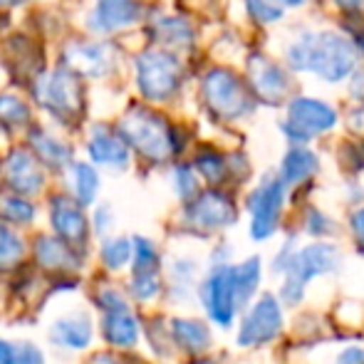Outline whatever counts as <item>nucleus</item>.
I'll return each instance as SVG.
<instances>
[{
  "instance_id": "f257e3e1",
  "label": "nucleus",
  "mask_w": 364,
  "mask_h": 364,
  "mask_svg": "<svg viewBox=\"0 0 364 364\" xmlns=\"http://www.w3.org/2000/svg\"><path fill=\"white\" fill-rule=\"evenodd\" d=\"M288 60L297 73H315L327 82H340L355 70L357 53L342 35L317 33L297 40L288 50Z\"/></svg>"
},
{
  "instance_id": "f03ea898",
  "label": "nucleus",
  "mask_w": 364,
  "mask_h": 364,
  "mask_svg": "<svg viewBox=\"0 0 364 364\" xmlns=\"http://www.w3.org/2000/svg\"><path fill=\"white\" fill-rule=\"evenodd\" d=\"M340 268V250L332 243H312L307 248H300L290 255L285 265V283H283V302L297 305L305 297V288L312 278L325 273H335Z\"/></svg>"
},
{
  "instance_id": "7ed1b4c3",
  "label": "nucleus",
  "mask_w": 364,
  "mask_h": 364,
  "mask_svg": "<svg viewBox=\"0 0 364 364\" xmlns=\"http://www.w3.org/2000/svg\"><path fill=\"white\" fill-rule=\"evenodd\" d=\"M119 134L136 146L146 159L154 161H164L171 156L173 151V136L168 124L159 114L146 109H132L119 122Z\"/></svg>"
},
{
  "instance_id": "20e7f679",
  "label": "nucleus",
  "mask_w": 364,
  "mask_h": 364,
  "mask_svg": "<svg viewBox=\"0 0 364 364\" xmlns=\"http://www.w3.org/2000/svg\"><path fill=\"white\" fill-rule=\"evenodd\" d=\"M206 105L223 119H235L253 109V97L245 85L228 70H211L203 80Z\"/></svg>"
},
{
  "instance_id": "39448f33",
  "label": "nucleus",
  "mask_w": 364,
  "mask_h": 364,
  "mask_svg": "<svg viewBox=\"0 0 364 364\" xmlns=\"http://www.w3.org/2000/svg\"><path fill=\"white\" fill-rule=\"evenodd\" d=\"M136 80H139V90L146 100L161 102L171 97L181 80V65L173 55L168 53H144L136 60Z\"/></svg>"
},
{
  "instance_id": "423d86ee",
  "label": "nucleus",
  "mask_w": 364,
  "mask_h": 364,
  "mask_svg": "<svg viewBox=\"0 0 364 364\" xmlns=\"http://www.w3.org/2000/svg\"><path fill=\"white\" fill-rule=\"evenodd\" d=\"M285 186L280 178H265L248 198L250 211V235L253 240H268L278 228L280 213H283Z\"/></svg>"
},
{
  "instance_id": "0eeeda50",
  "label": "nucleus",
  "mask_w": 364,
  "mask_h": 364,
  "mask_svg": "<svg viewBox=\"0 0 364 364\" xmlns=\"http://www.w3.org/2000/svg\"><path fill=\"white\" fill-rule=\"evenodd\" d=\"M201 300L206 307L208 317L216 325L228 327L238 310V297H235V283H233V265L230 263H216V268L208 273V278L201 285Z\"/></svg>"
},
{
  "instance_id": "6e6552de",
  "label": "nucleus",
  "mask_w": 364,
  "mask_h": 364,
  "mask_svg": "<svg viewBox=\"0 0 364 364\" xmlns=\"http://www.w3.org/2000/svg\"><path fill=\"white\" fill-rule=\"evenodd\" d=\"M337 124V114L330 105L310 97H297L288 107V122H285V134L292 141H307L320 132H327Z\"/></svg>"
},
{
  "instance_id": "1a4fd4ad",
  "label": "nucleus",
  "mask_w": 364,
  "mask_h": 364,
  "mask_svg": "<svg viewBox=\"0 0 364 364\" xmlns=\"http://www.w3.org/2000/svg\"><path fill=\"white\" fill-rule=\"evenodd\" d=\"M283 330V310L273 295H263L243 317L238 332L240 347H260L273 342Z\"/></svg>"
},
{
  "instance_id": "9d476101",
  "label": "nucleus",
  "mask_w": 364,
  "mask_h": 364,
  "mask_svg": "<svg viewBox=\"0 0 364 364\" xmlns=\"http://www.w3.org/2000/svg\"><path fill=\"white\" fill-rule=\"evenodd\" d=\"M38 97L58 117H77L82 109V82L73 70H55L40 80Z\"/></svg>"
},
{
  "instance_id": "9b49d317",
  "label": "nucleus",
  "mask_w": 364,
  "mask_h": 364,
  "mask_svg": "<svg viewBox=\"0 0 364 364\" xmlns=\"http://www.w3.org/2000/svg\"><path fill=\"white\" fill-rule=\"evenodd\" d=\"M188 220L201 230H220L225 225H233L235 208L228 196L208 191L188 206Z\"/></svg>"
},
{
  "instance_id": "f8f14e48",
  "label": "nucleus",
  "mask_w": 364,
  "mask_h": 364,
  "mask_svg": "<svg viewBox=\"0 0 364 364\" xmlns=\"http://www.w3.org/2000/svg\"><path fill=\"white\" fill-rule=\"evenodd\" d=\"M248 73H250V85L253 92L260 100L270 102V105H278L290 90V80L283 70L275 63H270L263 55H255L248 63Z\"/></svg>"
},
{
  "instance_id": "ddd939ff",
  "label": "nucleus",
  "mask_w": 364,
  "mask_h": 364,
  "mask_svg": "<svg viewBox=\"0 0 364 364\" xmlns=\"http://www.w3.org/2000/svg\"><path fill=\"white\" fill-rule=\"evenodd\" d=\"M53 228L58 230L60 240L68 248L85 245L87 240V218L82 213V206L73 198L58 196L53 201Z\"/></svg>"
},
{
  "instance_id": "4468645a",
  "label": "nucleus",
  "mask_w": 364,
  "mask_h": 364,
  "mask_svg": "<svg viewBox=\"0 0 364 364\" xmlns=\"http://www.w3.org/2000/svg\"><path fill=\"white\" fill-rule=\"evenodd\" d=\"M68 65L80 75L87 77H102L112 70L114 65V55H112L109 45H100V43H77L70 45L68 53H65Z\"/></svg>"
},
{
  "instance_id": "2eb2a0df",
  "label": "nucleus",
  "mask_w": 364,
  "mask_h": 364,
  "mask_svg": "<svg viewBox=\"0 0 364 364\" xmlns=\"http://www.w3.org/2000/svg\"><path fill=\"white\" fill-rule=\"evenodd\" d=\"M5 178L18 193H38L45 183L43 168L38 166L33 154L15 149L8 159H5Z\"/></svg>"
},
{
  "instance_id": "dca6fc26",
  "label": "nucleus",
  "mask_w": 364,
  "mask_h": 364,
  "mask_svg": "<svg viewBox=\"0 0 364 364\" xmlns=\"http://www.w3.org/2000/svg\"><path fill=\"white\" fill-rule=\"evenodd\" d=\"M139 20V5L134 0H100L92 15V28L109 33Z\"/></svg>"
},
{
  "instance_id": "f3484780",
  "label": "nucleus",
  "mask_w": 364,
  "mask_h": 364,
  "mask_svg": "<svg viewBox=\"0 0 364 364\" xmlns=\"http://www.w3.org/2000/svg\"><path fill=\"white\" fill-rule=\"evenodd\" d=\"M55 345L68 347V350H85L92 342V322L85 312H73L60 320H55L53 330H50Z\"/></svg>"
},
{
  "instance_id": "a211bd4d",
  "label": "nucleus",
  "mask_w": 364,
  "mask_h": 364,
  "mask_svg": "<svg viewBox=\"0 0 364 364\" xmlns=\"http://www.w3.org/2000/svg\"><path fill=\"white\" fill-rule=\"evenodd\" d=\"M102 335L114 347H134L139 342V322L134 320L129 310L124 312H107L102 320Z\"/></svg>"
},
{
  "instance_id": "6ab92c4d",
  "label": "nucleus",
  "mask_w": 364,
  "mask_h": 364,
  "mask_svg": "<svg viewBox=\"0 0 364 364\" xmlns=\"http://www.w3.org/2000/svg\"><path fill=\"white\" fill-rule=\"evenodd\" d=\"M171 335L178 342V347H183L191 355L206 352L211 347V332L201 320H173Z\"/></svg>"
},
{
  "instance_id": "aec40b11",
  "label": "nucleus",
  "mask_w": 364,
  "mask_h": 364,
  "mask_svg": "<svg viewBox=\"0 0 364 364\" xmlns=\"http://www.w3.org/2000/svg\"><path fill=\"white\" fill-rule=\"evenodd\" d=\"M90 154L97 164H105V166H127L129 161L124 141L119 136L105 134V132H97L90 139Z\"/></svg>"
},
{
  "instance_id": "412c9836",
  "label": "nucleus",
  "mask_w": 364,
  "mask_h": 364,
  "mask_svg": "<svg viewBox=\"0 0 364 364\" xmlns=\"http://www.w3.org/2000/svg\"><path fill=\"white\" fill-rule=\"evenodd\" d=\"M317 171V156L310 149H290L283 159V186H297Z\"/></svg>"
},
{
  "instance_id": "4be33fe9",
  "label": "nucleus",
  "mask_w": 364,
  "mask_h": 364,
  "mask_svg": "<svg viewBox=\"0 0 364 364\" xmlns=\"http://www.w3.org/2000/svg\"><path fill=\"white\" fill-rule=\"evenodd\" d=\"M35 253H38L40 265L50 270H73L77 268V258L73 250L63 243L60 238H40L35 245Z\"/></svg>"
},
{
  "instance_id": "5701e85b",
  "label": "nucleus",
  "mask_w": 364,
  "mask_h": 364,
  "mask_svg": "<svg viewBox=\"0 0 364 364\" xmlns=\"http://www.w3.org/2000/svg\"><path fill=\"white\" fill-rule=\"evenodd\" d=\"M233 283H235V297H238V307L245 305L250 297L255 295L260 285V258H248L240 265H233Z\"/></svg>"
},
{
  "instance_id": "b1692460",
  "label": "nucleus",
  "mask_w": 364,
  "mask_h": 364,
  "mask_svg": "<svg viewBox=\"0 0 364 364\" xmlns=\"http://www.w3.org/2000/svg\"><path fill=\"white\" fill-rule=\"evenodd\" d=\"M132 255H134V275L159 273V250L149 238H134L132 243Z\"/></svg>"
},
{
  "instance_id": "393cba45",
  "label": "nucleus",
  "mask_w": 364,
  "mask_h": 364,
  "mask_svg": "<svg viewBox=\"0 0 364 364\" xmlns=\"http://www.w3.org/2000/svg\"><path fill=\"white\" fill-rule=\"evenodd\" d=\"M97 188H100V176L90 164H77L75 166V193H77V203L87 206V203L95 201Z\"/></svg>"
},
{
  "instance_id": "a878e982",
  "label": "nucleus",
  "mask_w": 364,
  "mask_h": 364,
  "mask_svg": "<svg viewBox=\"0 0 364 364\" xmlns=\"http://www.w3.org/2000/svg\"><path fill=\"white\" fill-rule=\"evenodd\" d=\"M25 255V243L8 228L0 223V270H10L20 263Z\"/></svg>"
},
{
  "instance_id": "bb28decb",
  "label": "nucleus",
  "mask_w": 364,
  "mask_h": 364,
  "mask_svg": "<svg viewBox=\"0 0 364 364\" xmlns=\"http://www.w3.org/2000/svg\"><path fill=\"white\" fill-rule=\"evenodd\" d=\"M100 258L109 270L124 268V265L132 260V240L129 238L105 240V245H102V250H100Z\"/></svg>"
},
{
  "instance_id": "cd10ccee",
  "label": "nucleus",
  "mask_w": 364,
  "mask_h": 364,
  "mask_svg": "<svg viewBox=\"0 0 364 364\" xmlns=\"http://www.w3.org/2000/svg\"><path fill=\"white\" fill-rule=\"evenodd\" d=\"M33 144L38 149L40 159L48 161L50 166H65L70 161V149L63 144V141L53 139L48 134H35L33 136Z\"/></svg>"
},
{
  "instance_id": "c85d7f7f",
  "label": "nucleus",
  "mask_w": 364,
  "mask_h": 364,
  "mask_svg": "<svg viewBox=\"0 0 364 364\" xmlns=\"http://www.w3.org/2000/svg\"><path fill=\"white\" fill-rule=\"evenodd\" d=\"M159 38L164 43H171V45H188L191 43V28H188L183 20L178 18H166L159 23Z\"/></svg>"
},
{
  "instance_id": "c756f323",
  "label": "nucleus",
  "mask_w": 364,
  "mask_h": 364,
  "mask_svg": "<svg viewBox=\"0 0 364 364\" xmlns=\"http://www.w3.org/2000/svg\"><path fill=\"white\" fill-rule=\"evenodd\" d=\"M132 292H134L136 300L149 302L161 292V280H159V273H149V275H134L132 280Z\"/></svg>"
},
{
  "instance_id": "7c9ffc66",
  "label": "nucleus",
  "mask_w": 364,
  "mask_h": 364,
  "mask_svg": "<svg viewBox=\"0 0 364 364\" xmlns=\"http://www.w3.org/2000/svg\"><path fill=\"white\" fill-rule=\"evenodd\" d=\"M0 211H3V216L8 220H13V223H23V225L35 218V208L30 206L28 201H23V198H5L3 206H0Z\"/></svg>"
},
{
  "instance_id": "2f4dec72",
  "label": "nucleus",
  "mask_w": 364,
  "mask_h": 364,
  "mask_svg": "<svg viewBox=\"0 0 364 364\" xmlns=\"http://www.w3.org/2000/svg\"><path fill=\"white\" fill-rule=\"evenodd\" d=\"M0 119L5 124H23V122H28V107L15 97L3 95L0 97Z\"/></svg>"
},
{
  "instance_id": "473e14b6",
  "label": "nucleus",
  "mask_w": 364,
  "mask_h": 364,
  "mask_svg": "<svg viewBox=\"0 0 364 364\" xmlns=\"http://www.w3.org/2000/svg\"><path fill=\"white\" fill-rule=\"evenodd\" d=\"M248 10L260 23H275L283 18V5L278 0H248Z\"/></svg>"
},
{
  "instance_id": "72a5a7b5",
  "label": "nucleus",
  "mask_w": 364,
  "mask_h": 364,
  "mask_svg": "<svg viewBox=\"0 0 364 364\" xmlns=\"http://www.w3.org/2000/svg\"><path fill=\"white\" fill-rule=\"evenodd\" d=\"M196 166H198V171H201L203 176H206L208 181H213V183H218L220 178L225 176V161L213 151L201 154V156L196 159Z\"/></svg>"
},
{
  "instance_id": "f704fd0d",
  "label": "nucleus",
  "mask_w": 364,
  "mask_h": 364,
  "mask_svg": "<svg viewBox=\"0 0 364 364\" xmlns=\"http://www.w3.org/2000/svg\"><path fill=\"white\" fill-rule=\"evenodd\" d=\"M193 275H196V265H193V260L183 258V260H176V263L171 265V280H173L176 288L188 290L193 283Z\"/></svg>"
},
{
  "instance_id": "c9c22d12",
  "label": "nucleus",
  "mask_w": 364,
  "mask_h": 364,
  "mask_svg": "<svg viewBox=\"0 0 364 364\" xmlns=\"http://www.w3.org/2000/svg\"><path fill=\"white\" fill-rule=\"evenodd\" d=\"M173 181H176V191L181 198H193L198 191V183H196V176L188 166H178L176 173H173Z\"/></svg>"
},
{
  "instance_id": "e433bc0d",
  "label": "nucleus",
  "mask_w": 364,
  "mask_h": 364,
  "mask_svg": "<svg viewBox=\"0 0 364 364\" xmlns=\"http://www.w3.org/2000/svg\"><path fill=\"white\" fill-rule=\"evenodd\" d=\"M97 305L105 310V315L107 312H124V310H129V305H127V300H124V295H122L119 290H114V288H105V290H100V297H97Z\"/></svg>"
},
{
  "instance_id": "4c0bfd02",
  "label": "nucleus",
  "mask_w": 364,
  "mask_h": 364,
  "mask_svg": "<svg viewBox=\"0 0 364 364\" xmlns=\"http://www.w3.org/2000/svg\"><path fill=\"white\" fill-rule=\"evenodd\" d=\"M335 230V225H332V220L327 216H322L320 211H310V216H307V233L312 235H327Z\"/></svg>"
},
{
  "instance_id": "58836bf2",
  "label": "nucleus",
  "mask_w": 364,
  "mask_h": 364,
  "mask_svg": "<svg viewBox=\"0 0 364 364\" xmlns=\"http://www.w3.org/2000/svg\"><path fill=\"white\" fill-rule=\"evenodd\" d=\"M337 364H364V350H360V347H347L345 352H340Z\"/></svg>"
},
{
  "instance_id": "ea45409f",
  "label": "nucleus",
  "mask_w": 364,
  "mask_h": 364,
  "mask_svg": "<svg viewBox=\"0 0 364 364\" xmlns=\"http://www.w3.org/2000/svg\"><path fill=\"white\" fill-rule=\"evenodd\" d=\"M352 230H355V238L360 243V248L364 250V206L352 213Z\"/></svg>"
},
{
  "instance_id": "a19ab883",
  "label": "nucleus",
  "mask_w": 364,
  "mask_h": 364,
  "mask_svg": "<svg viewBox=\"0 0 364 364\" xmlns=\"http://www.w3.org/2000/svg\"><path fill=\"white\" fill-rule=\"evenodd\" d=\"M335 3L340 5L342 10H357L364 3V0H335Z\"/></svg>"
},
{
  "instance_id": "79ce46f5",
  "label": "nucleus",
  "mask_w": 364,
  "mask_h": 364,
  "mask_svg": "<svg viewBox=\"0 0 364 364\" xmlns=\"http://www.w3.org/2000/svg\"><path fill=\"white\" fill-rule=\"evenodd\" d=\"M285 5H302V3H307V0H283Z\"/></svg>"
},
{
  "instance_id": "37998d69",
  "label": "nucleus",
  "mask_w": 364,
  "mask_h": 364,
  "mask_svg": "<svg viewBox=\"0 0 364 364\" xmlns=\"http://www.w3.org/2000/svg\"><path fill=\"white\" fill-rule=\"evenodd\" d=\"M196 364H216V362H213V360H198Z\"/></svg>"
},
{
  "instance_id": "c03bdc74",
  "label": "nucleus",
  "mask_w": 364,
  "mask_h": 364,
  "mask_svg": "<svg viewBox=\"0 0 364 364\" xmlns=\"http://www.w3.org/2000/svg\"><path fill=\"white\" fill-rule=\"evenodd\" d=\"M0 3H15V0H0Z\"/></svg>"
}]
</instances>
